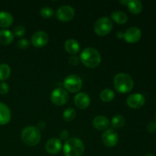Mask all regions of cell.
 I'll list each match as a JSON object with an SVG mask.
<instances>
[{"instance_id":"cell-1","label":"cell","mask_w":156,"mask_h":156,"mask_svg":"<svg viewBox=\"0 0 156 156\" xmlns=\"http://www.w3.org/2000/svg\"><path fill=\"white\" fill-rule=\"evenodd\" d=\"M82 63L89 68H95L100 64L101 56L100 53L93 47H87L84 49L80 55Z\"/></svg>"},{"instance_id":"cell-2","label":"cell","mask_w":156,"mask_h":156,"mask_svg":"<svg viewBox=\"0 0 156 156\" xmlns=\"http://www.w3.org/2000/svg\"><path fill=\"white\" fill-rule=\"evenodd\" d=\"M85 152V146L82 140L77 138L67 140L63 146L65 156H82Z\"/></svg>"},{"instance_id":"cell-3","label":"cell","mask_w":156,"mask_h":156,"mask_svg":"<svg viewBox=\"0 0 156 156\" xmlns=\"http://www.w3.org/2000/svg\"><path fill=\"white\" fill-rule=\"evenodd\" d=\"M41 131L36 126H27L21 132V140L29 146L37 145L41 141Z\"/></svg>"},{"instance_id":"cell-4","label":"cell","mask_w":156,"mask_h":156,"mask_svg":"<svg viewBox=\"0 0 156 156\" xmlns=\"http://www.w3.org/2000/svg\"><path fill=\"white\" fill-rule=\"evenodd\" d=\"M114 85L118 92L126 93L133 88V80L126 73H118L114 79Z\"/></svg>"},{"instance_id":"cell-5","label":"cell","mask_w":156,"mask_h":156,"mask_svg":"<svg viewBox=\"0 0 156 156\" xmlns=\"http://www.w3.org/2000/svg\"><path fill=\"white\" fill-rule=\"evenodd\" d=\"M113 27V23L108 17H102L98 18L94 23V30L98 35H106L111 32Z\"/></svg>"},{"instance_id":"cell-6","label":"cell","mask_w":156,"mask_h":156,"mask_svg":"<svg viewBox=\"0 0 156 156\" xmlns=\"http://www.w3.org/2000/svg\"><path fill=\"white\" fill-rule=\"evenodd\" d=\"M66 89L71 92H77L82 88V81L79 76L76 75H69L65 79L63 82Z\"/></svg>"},{"instance_id":"cell-7","label":"cell","mask_w":156,"mask_h":156,"mask_svg":"<svg viewBox=\"0 0 156 156\" xmlns=\"http://www.w3.org/2000/svg\"><path fill=\"white\" fill-rule=\"evenodd\" d=\"M50 98H51L52 102L54 105L61 106L68 101L69 94L63 88H57L52 91Z\"/></svg>"},{"instance_id":"cell-8","label":"cell","mask_w":156,"mask_h":156,"mask_svg":"<svg viewBox=\"0 0 156 156\" xmlns=\"http://www.w3.org/2000/svg\"><path fill=\"white\" fill-rule=\"evenodd\" d=\"M118 139L117 133L113 129L105 131L101 136L102 142L108 147H114L118 142Z\"/></svg>"},{"instance_id":"cell-9","label":"cell","mask_w":156,"mask_h":156,"mask_svg":"<svg viewBox=\"0 0 156 156\" xmlns=\"http://www.w3.org/2000/svg\"><path fill=\"white\" fill-rule=\"evenodd\" d=\"M75 15V10L72 6L66 5H62L57 9L56 16L58 19L63 21H67L73 18Z\"/></svg>"},{"instance_id":"cell-10","label":"cell","mask_w":156,"mask_h":156,"mask_svg":"<svg viewBox=\"0 0 156 156\" xmlns=\"http://www.w3.org/2000/svg\"><path fill=\"white\" fill-rule=\"evenodd\" d=\"M145 103H146L145 97L143 94H139V93L130 94L126 99V104L128 106L134 109L142 108L145 105Z\"/></svg>"},{"instance_id":"cell-11","label":"cell","mask_w":156,"mask_h":156,"mask_svg":"<svg viewBox=\"0 0 156 156\" xmlns=\"http://www.w3.org/2000/svg\"><path fill=\"white\" fill-rule=\"evenodd\" d=\"M48 40L49 37L47 33L43 30H38L32 36L31 43L35 47H41L46 45L48 42Z\"/></svg>"},{"instance_id":"cell-12","label":"cell","mask_w":156,"mask_h":156,"mask_svg":"<svg viewBox=\"0 0 156 156\" xmlns=\"http://www.w3.org/2000/svg\"><path fill=\"white\" fill-rule=\"evenodd\" d=\"M142 33L140 28L131 27L124 32V39L129 43H136L141 38Z\"/></svg>"},{"instance_id":"cell-13","label":"cell","mask_w":156,"mask_h":156,"mask_svg":"<svg viewBox=\"0 0 156 156\" xmlns=\"http://www.w3.org/2000/svg\"><path fill=\"white\" fill-rule=\"evenodd\" d=\"M74 101L75 105H76L77 108H79V109H85L90 105L91 99H90L88 94H87L86 93L80 92L76 94Z\"/></svg>"},{"instance_id":"cell-14","label":"cell","mask_w":156,"mask_h":156,"mask_svg":"<svg viewBox=\"0 0 156 156\" xmlns=\"http://www.w3.org/2000/svg\"><path fill=\"white\" fill-rule=\"evenodd\" d=\"M61 148H62V144L59 139L51 138L46 143V151L51 155L57 154L60 151Z\"/></svg>"},{"instance_id":"cell-15","label":"cell","mask_w":156,"mask_h":156,"mask_svg":"<svg viewBox=\"0 0 156 156\" xmlns=\"http://www.w3.org/2000/svg\"><path fill=\"white\" fill-rule=\"evenodd\" d=\"M12 114L6 105L0 102V125H5L10 121Z\"/></svg>"},{"instance_id":"cell-16","label":"cell","mask_w":156,"mask_h":156,"mask_svg":"<svg viewBox=\"0 0 156 156\" xmlns=\"http://www.w3.org/2000/svg\"><path fill=\"white\" fill-rule=\"evenodd\" d=\"M92 123L94 128L99 129V130H102V129H107L109 126L110 122L106 117L100 115L94 117Z\"/></svg>"},{"instance_id":"cell-17","label":"cell","mask_w":156,"mask_h":156,"mask_svg":"<svg viewBox=\"0 0 156 156\" xmlns=\"http://www.w3.org/2000/svg\"><path fill=\"white\" fill-rule=\"evenodd\" d=\"M64 48L70 54H76L79 52L80 45L76 40L69 39L64 44Z\"/></svg>"},{"instance_id":"cell-18","label":"cell","mask_w":156,"mask_h":156,"mask_svg":"<svg viewBox=\"0 0 156 156\" xmlns=\"http://www.w3.org/2000/svg\"><path fill=\"white\" fill-rule=\"evenodd\" d=\"M13 23V17L6 11L0 12V27H8Z\"/></svg>"},{"instance_id":"cell-19","label":"cell","mask_w":156,"mask_h":156,"mask_svg":"<svg viewBox=\"0 0 156 156\" xmlns=\"http://www.w3.org/2000/svg\"><path fill=\"white\" fill-rule=\"evenodd\" d=\"M14 41V34L7 29L0 30V44L7 45Z\"/></svg>"},{"instance_id":"cell-20","label":"cell","mask_w":156,"mask_h":156,"mask_svg":"<svg viewBox=\"0 0 156 156\" xmlns=\"http://www.w3.org/2000/svg\"><path fill=\"white\" fill-rule=\"evenodd\" d=\"M127 6L129 10L133 14H139L143 10V4L139 0H128Z\"/></svg>"},{"instance_id":"cell-21","label":"cell","mask_w":156,"mask_h":156,"mask_svg":"<svg viewBox=\"0 0 156 156\" xmlns=\"http://www.w3.org/2000/svg\"><path fill=\"white\" fill-rule=\"evenodd\" d=\"M111 18L118 24H124L127 21V15L121 11H116L111 14Z\"/></svg>"},{"instance_id":"cell-22","label":"cell","mask_w":156,"mask_h":156,"mask_svg":"<svg viewBox=\"0 0 156 156\" xmlns=\"http://www.w3.org/2000/svg\"><path fill=\"white\" fill-rule=\"evenodd\" d=\"M11 69L9 65L5 63L0 64V80L3 81L7 79L10 76Z\"/></svg>"},{"instance_id":"cell-23","label":"cell","mask_w":156,"mask_h":156,"mask_svg":"<svg viewBox=\"0 0 156 156\" xmlns=\"http://www.w3.org/2000/svg\"><path fill=\"white\" fill-rule=\"evenodd\" d=\"M114 95H115V94H114L113 90L110 89V88H106L101 92L100 98L103 101L108 102L112 100L114 98Z\"/></svg>"},{"instance_id":"cell-24","label":"cell","mask_w":156,"mask_h":156,"mask_svg":"<svg viewBox=\"0 0 156 156\" xmlns=\"http://www.w3.org/2000/svg\"><path fill=\"white\" fill-rule=\"evenodd\" d=\"M125 119L122 115H115L111 120V125L114 128H121L124 126Z\"/></svg>"},{"instance_id":"cell-25","label":"cell","mask_w":156,"mask_h":156,"mask_svg":"<svg viewBox=\"0 0 156 156\" xmlns=\"http://www.w3.org/2000/svg\"><path fill=\"white\" fill-rule=\"evenodd\" d=\"M76 116V112L73 108H69L66 109L63 112V118L66 121H72L75 119Z\"/></svg>"},{"instance_id":"cell-26","label":"cell","mask_w":156,"mask_h":156,"mask_svg":"<svg viewBox=\"0 0 156 156\" xmlns=\"http://www.w3.org/2000/svg\"><path fill=\"white\" fill-rule=\"evenodd\" d=\"M40 13H41V15L44 18H50L53 15V9L52 8L48 7V6H44V7H43L41 9V12Z\"/></svg>"},{"instance_id":"cell-27","label":"cell","mask_w":156,"mask_h":156,"mask_svg":"<svg viewBox=\"0 0 156 156\" xmlns=\"http://www.w3.org/2000/svg\"><path fill=\"white\" fill-rule=\"evenodd\" d=\"M25 27L22 25H18L17 27H15L14 32H15V34L18 37H21L25 34Z\"/></svg>"},{"instance_id":"cell-28","label":"cell","mask_w":156,"mask_h":156,"mask_svg":"<svg viewBox=\"0 0 156 156\" xmlns=\"http://www.w3.org/2000/svg\"><path fill=\"white\" fill-rule=\"evenodd\" d=\"M17 45H18V48L25 49L29 46V42L27 39L22 38V39H20L19 41H18V43H17Z\"/></svg>"},{"instance_id":"cell-29","label":"cell","mask_w":156,"mask_h":156,"mask_svg":"<svg viewBox=\"0 0 156 156\" xmlns=\"http://www.w3.org/2000/svg\"><path fill=\"white\" fill-rule=\"evenodd\" d=\"M9 87L6 82H2L0 83V94H5L9 92Z\"/></svg>"},{"instance_id":"cell-30","label":"cell","mask_w":156,"mask_h":156,"mask_svg":"<svg viewBox=\"0 0 156 156\" xmlns=\"http://www.w3.org/2000/svg\"><path fill=\"white\" fill-rule=\"evenodd\" d=\"M147 129L149 133H155L156 131V122H151L147 126Z\"/></svg>"},{"instance_id":"cell-31","label":"cell","mask_w":156,"mask_h":156,"mask_svg":"<svg viewBox=\"0 0 156 156\" xmlns=\"http://www.w3.org/2000/svg\"><path fill=\"white\" fill-rule=\"evenodd\" d=\"M69 62L71 65L76 66L79 63V58L76 56H71L69 59Z\"/></svg>"},{"instance_id":"cell-32","label":"cell","mask_w":156,"mask_h":156,"mask_svg":"<svg viewBox=\"0 0 156 156\" xmlns=\"http://www.w3.org/2000/svg\"><path fill=\"white\" fill-rule=\"evenodd\" d=\"M69 136V133L67 130H62L59 134V138L61 140H67Z\"/></svg>"},{"instance_id":"cell-33","label":"cell","mask_w":156,"mask_h":156,"mask_svg":"<svg viewBox=\"0 0 156 156\" xmlns=\"http://www.w3.org/2000/svg\"><path fill=\"white\" fill-rule=\"evenodd\" d=\"M44 126H45V123H44V121H40L39 123H38V126H37L38 129H39V128H41V129H43Z\"/></svg>"},{"instance_id":"cell-34","label":"cell","mask_w":156,"mask_h":156,"mask_svg":"<svg viewBox=\"0 0 156 156\" xmlns=\"http://www.w3.org/2000/svg\"><path fill=\"white\" fill-rule=\"evenodd\" d=\"M117 37L118 38H123V36H124V33H123V32H121V31H118L117 33Z\"/></svg>"},{"instance_id":"cell-35","label":"cell","mask_w":156,"mask_h":156,"mask_svg":"<svg viewBox=\"0 0 156 156\" xmlns=\"http://www.w3.org/2000/svg\"><path fill=\"white\" fill-rule=\"evenodd\" d=\"M120 2L122 3V4H126V5H127L128 0H125V1H120Z\"/></svg>"},{"instance_id":"cell-36","label":"cell","mask_w":156,"mask_h":156,"mask_svg":"<svg viewBox=\"0 0 156 156\" xmlns=\"http://www.w3.org/2000/svg\"><path fill=\"white\" fill-rule=\"evenodd\" d=\"M145 156H155V155H152V154H147V155H146Z\"/></svg>"},{"instance_id":"cell-37","label":"cell","mask_w":156,"mask_h":156,"mask_svg":"<svg viewBox=\"0 0 156 156\" xmlns=\"http://www.w3.org/2000/svg\"><path fill=\"white\" fill-rule=\"evenodd\" d=\"M155 118H156V116H155Z\"/></svg>"}]
</instances>
